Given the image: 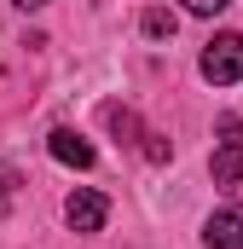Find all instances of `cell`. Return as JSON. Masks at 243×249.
<instances>
[{
  "label": "cell",
  "mask_w": 243,
  "mask_h": 249,
  "mask_svg": "<svg viewBox=\"0 0 243 249\" xmlns=\"http://www.w3.org/2000/svg\"><path fill=\"white\" fill-rule=\"evenodd\" d=\"M232 0H185V12H197V18H214V12H226Z\"/></svg>",
  "instance_id": "52a82bcc"
},
{
  "label": "cell",
  "mask_w": 243,
  "mask_h": 249,
  "mask_svg": "<svg viewBox=\"0 0 243 249\" xmlns=\"http://www.w3.org/2000/svg\"><path fill=\"white\" fill-rule=\"evenodd\" d=\"M208 174L220 191H243V122L238 116H220V145H214Z\"/></svg>",
  "instance_id": "6da1fadb"
},
{
  "label": "cell",
  "mask_w": 243,
  "mask_h": 249,
  "mask_svg": "<svg viewBox=\"0 0 243 249\" xmlns=\"http://www.w3.org/2000/svg\"><path fill=\"white\" fill-rule=\"evenodd\" d=\"M203 244L208 249H243V209H214L208 214V226H203Z\"/></svg>",
  "instance_id": "277c9868"
},
{
  "label": "cell",
  "mask_w": 243,
  "mask_h": 249,
  "mask_svg": "<svg viewBox=\"0 0 243 249\" xmlns=\"http://www.w3.org/2000/svg\"><path fill=\"white\" fill-rule=\"evenodd\" d=\"M12 6H23V12H35V6H47V0H12Z\"/></svg>",
  "instance_id": "9c48e42d"
},
{
  "label": "cell",
  "mask_w": 243,
  "mask_h": 249,
  "mask_svg": "<svg viewBox=\"0 0 243 249\" xmlns=\"http://www.w3.org/2000/svg\"><path fill=\"white\" fill-rule=\"evenodd\" d=\"M47 151H52L58 162H69V168H93V157H99L75 127H52V133H47Z\"/></svg>",
  "instance_id": "5b68a950"
},
{
  "label": "cell",
  "mask_w": 243,
  "mask_h": 249,
  "mask_svg": "<svg viewBox=\"0 0 243 249\" xmlns=\"http://www.w3.org/2000/svg\"><path fill=\"white\" fill-rule=\"evenodd\" d=\"M64 220H69V232H104V220H110L104 191L75 186V191H69V203H64Z\"/></svg>",
  "instance_id": "3957f363"
},
{
  "label": "cell",
  "mask_w": 243,
  "mask_h": 249,
  "mask_svg": "<svg viewBox=\"0 0 243 249\" xmlns=\"http://www.w3.org/2000/svg\"><path fill=\"white\" fill-rule=\"evenodd\" d=\"M6 186H17V174H12V168H0V191ZM0 209H6V197H0Z\"/></svg>",
  "instance_id": "ba28073f"
},
{
  "label": "cell",
  "mask_w": 243,
  "mask_h": 249,
  "mask_svg": "<svg viewBox=\"0 0 243 249\" xmlns=\"http://www.w3.org/2000/svg\"><path fill=\"white\" fill-rule=\"evenodd\" d=\"M203 81H214V87H232L243 81V35H214L208 47H203Z\"/></svg>",
  "instance_id": "7a4b0ae2"
},
{
  "label": "cell",
  "mask_w": 243,
  "mask_h": 249,
  "mask_svg": "<svg viewBox=\"0 0 243 249\" xmlns=\"http://www.w3.org/2000/svg\"><path fill=\"white\" fill-rule=\"evenodd\" d=\"M145 35H151V41H168V35H174V12L151 6V12H145Z\"/></svg>",
  "instance_id": "8992f818"
}]
</instances>
